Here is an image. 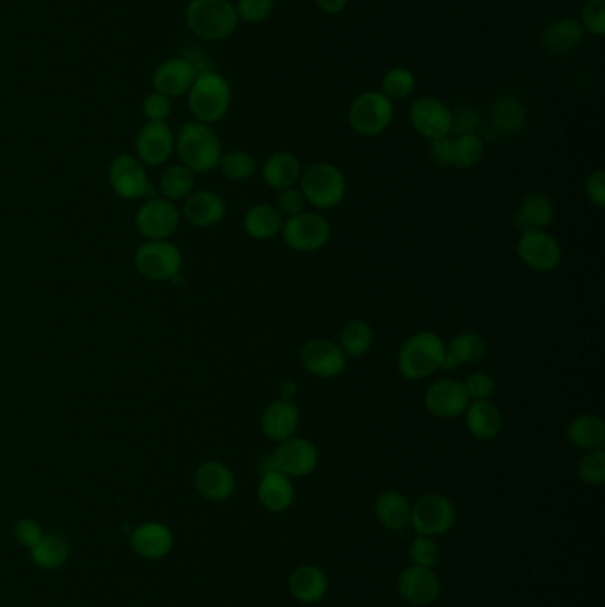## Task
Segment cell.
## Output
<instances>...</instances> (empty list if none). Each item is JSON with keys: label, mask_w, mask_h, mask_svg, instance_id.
Returning <instances> with one entry per match:
<instances>
[{"label": "cell", "mask_w": 605, "mask_h": 607, "mask_svg": "<svg viewBox=\"0 0 605 607\" xmlns=\"http://www.w3.org/2000/svg\"><path fill=\"white\" fill-rule=\"evenodd\" d=\"M281 235L291 251L315 253L329 244L332 226L320 213L302 212L284 219Z\"/></svg>", "instance_id": "obj_8"}, {"label": "cell", "mask_w": 605, "mask_h": 607, "mask_svg": "<svg viewBox=\"0 0 605 607\" xmlns=\"http://www.w3.org/2000/svg\"><path fill=\"white\" fill-rule=\"evenodd\" d=\"M490 119L501 134H519L527 123V109L517 96H503L494 103Z\"/></svg>", "instance_id": "obj_34"}, {"label": "cell", "mask_w": 605, "mask_h": 607, "mask_svg": "<svg viewBox=\"0 0 605 607\" xmlns=\"http://www.w3.org/2000/svg\"><path fill=\"white\" fill-rule=\"evenodd\" d=\"M197 75L199 70L189 57H171L158 64L157 70L153 71L151 86L153 91L173 100L189 93Z\"/></svg>", "instance_id": "obj_18"}, {"label": "cell", "mask_w": 605, "mask_h": 607, "mask_svg": "<svg viewBox=\"0 0 605 607\" xmlns=\"http://www.w3.org/2000/svg\"><path fill=\"white\" fill-rule=\"evenodd\" d=\"M416 89V77L409 68L396 66L393 70L387 71L382 79V89L380 93L387 96L391 102H401L407 100Z\"/></svg>", "instance_id": "obj_40"}, {"label": "cell", "mask_w": 605, "mask_h": 607, "mask_svg": "<svg viewBox=\"0 0 605 607\" xmlns=\"http://www.w3.org/2000/svg\"><path fill=\"white\" fill-rule=\"evenodd\" d=\"M217 169H220V173L224 174L229 182L244 183L251 180L256 173V160L247 151H228L222 153Z\"/></svg>", "instance_id": "obj_39"}, {"label": "cell", "mask_w": 605, "mask_h": 607, "mask_svg": "<svg viewBox=\"0 0 605 607\" xmlns=\"http://www.w3.org/2000/svg\"><path fill=\"white\" fill-rule=\"evenodd\" d=\"M556 208L549 196L542 192H531L520 201L519 210L515 213V228L520 233L526 229H545L554 222Z\"/></svg>", "instance_id": "obj_30"}, {"label": "cell", "mask_w": 605, "mask_h": 607, "mask_svg": "<svg viewBox=\"0 0 605 607\" xmlns=\"http://www.w3.org/2000/svg\"><path fill=\"white\" fill-rule=\"evenodd\" d=\"M451 116H453L451 134H476V128L480 125V116L471 105H460L456 111H451Z\"/></svg>", "instance_id": "obj_48"}, {"label": "cell", "mask_w": 605, "mask_h": 607, "mask_svg": "<svg viewBox=\"0 0 605 607\" xmlns=\"http://www.w3.org/2000/svg\"><path fill=\"white\" fill-rule=\"evenodd\" d=\"M409 119L417 134L428 141L451 135V109L446 103L440 102L439 98L421 96L414 100L410 103Z\"/></svg>", "instance_id": "obj_15"}, {"label": "cell", "mask_w": 605, "mask_h": 607, "mask_svg": "<svg viewBox=\"0 0 605 607\" xmlns=\"http://www.w3.org/2000/svg\"><path fill=\"white\" fill-rule=\"evenodd\" d=\"M579 24L584 32L602 38L605 34V0H588L582 8Z\"/></svg>", "instance_id": "obj_44"}, {"label": "cell", "mask_w": 605, "mask_h": 607, "mask_svg": "<svg viewBox=\"0 0 605 607\" xmlns=\"http://www.w3.org/2000/svg\"><path fill=\"white\" fill-rule=\"evenodd\" d=\"M410 510L409 499L398 490H385L375 503L378 522L391 531H401L410 526Z\"/></svg>", "instance_id": "obj_33"}, {"label": "cell", "mask_w": 605, "mask_h": 607, "mask_svg": "<svg viewBox=\"0 0 605 607\" xmlns=\"http://www.w3.org/2000/svg\"><path fill=\"white\" fill-rule=\"evenodd\" d=\"M487 355V341L478 332H460L446 345V359L442 370L455 371L460 366L478 364Z\"/></svg>", "instance_id": "obj_27"}, {"label": "cell", "mask_w": 605, "mask_h": 607, "mask_svg": "<svg viewBox=\"0 0 605 607\" xmlns=\"http://www.w3.org/2000/svg\"><path fill=\"white\" fill-rule=\"evenodd\" d=\"M110 189L118 198L126 201L148 198L151 183L146 166L135 155H119L110 162Z\"/></svg>", "instance_id": "obj_13"}, {"label": "cell", "mask_w": 605, "mask_h": 607, "mask_svg": "<svg viewBox=\"0 0 605 607\" xmlns=\"http://www.w3.org/2000/svg\"><path fill=\"white\" fill-rule=\"evenodd\" d=\"M158 189L162 198L169 201H185L196 190V173L183 164H173L160 174Z\"/></svg>", "instance_id": "obj_35"}, {"label": "cell", "mask_w": 605, "mask_h": 607, "mask_svg": "<svg viewBox=\"0 0 605 607\" xmlns=\"http://www.w3.org/2000/svg\"><path fill=\"white\" fill-rule=\"evenodd\" d=\"M577 473L582 483L590 487H600L605 483V451L604 448L598 450L586 451V455L581 458Z\"/></svg>", "instance_id": "obj_41"}, {"label": "cell", "mask_w": 605, "mask_h": 607, "mask_svg": "<svg viewBox=\"0 0 605 607\" xmlns=\"http://www.w3.org/2000/svg\"><path fill=\"white\" fill-rule=\"evenodd\" d=\"M394 103L380 91H366L355 98L348 109V123L355 134L377 137L391 127Z\"/></svg>", "instance_id": "obj_7"}, {"label": "cell", "mask_w": 605, "mask_h": 607, "mask_svg": "<svg viewBox=\"0 0 605 607\" xmlns=\"http://www.w3.org/2000/svg\"><path fill=\"white\" fill-rule=\"evenodd\" d=\"M430 158L440 167H453V137L446 135L430 141Z\"/></svg>", "instance_id": "obj_50"}, {"label": "cell", "mask_w": 605, "mask_h": 607, "mask_svg": "<svg viewBox=\"0 0 605 607\" xmlns=\"http://www.w3.org/2000/svg\"><path fill=\"white\" fill-rule=\"evenodd\" d=\"M467 395L472 400H490L494 395V379L488 375L487 371H474L464 382Z\"/></svg>", "instance_id": "obj_47"}, {"label": "cell", "mask_w": 605, "mask_h": 607, "mask_svg": "<svg viewBox=\"0 0 605 607\" xmlns=\"http://www.w3.org/2000/svg\"><path fill=\"white\" fill-rule=\"evenodd\" d=\"M185 22L199 40L224 41L235 34L240 20L231 0H190Z\"/></svg>", "instance_id": "obj_3"}, {"label": "cell", "mask_w": 605, "mask_h": 607, "mask_svg": "<svg viewBox=\"0 0 605 607\" xmlns=\"http://www.w3.org/2000/svg\"><path fill=\"white\" fill-rule=\"evenodd\" d=\"M130 547L144 560H162L173 551V531L162 522H144L132 531Z\"/></svg>", "instance_id": "obj_22"}, {"label": "cell", "mask_w": 605, "mask_h": 607, "mask_svg": "<svg viewBox=\"0 0 605 607\" xmlns=\"http://www.w3.org/2000/svg\"><path fill=\"white\" fill-rule=\"evenodd\" d=\"M306 205L307 201L302 194V190L297 189V187H290V189L279 190L275 208L281 212L284 219H290V217H295L299 213L306 212Z\"/></svg>", "instance_id": "obj_46"}, {"label": "cell", "mask_w": 605, "mask_h": 607, "mask_svg": "<svg viewBox=\"0 0 605 607\" xmlns=\"http://www.w3.org/2000/svg\"><path fill=\"white\" fill-rule=\"evenodd\" d=\"M261 432L268 441L283 442L297 435L300 426V410L297 403L284 398H277L268 403L261 414Z\"/></svg>", "instance_id": "obj_21"}, {"label": "cell", "mask_w": 605, "mask_h": 607, "mask_svg": "<svg viewBox=\"0 0 605 607\" xmlns=\"http://www.w3.org/2000/svg\"><path fill=\"white\" fill-rule=\"evenodd\" d=\"M456 508L448 497L426 494L419 497L410 510V526L417 535L440 537L455 528Z\"/></svg>", "instance_id": "obj_9"}, {"label": "cell", "mask_w": 605, "mask_h": 607, "mask_svg": "<svg viewBox=\"0 0 605 607\" xmlns=\"http://www.w3.org/2000/svg\"><path fill=\"white\" fill-rule=\"evenodd\" d=\"M517 256L527 269L545 274L561 265L563 247L558 238L552 237L545 229H526L520 233Z\"/></svg>", "instance_id": "obj_10"}, {"label": "cell", "mask_w": 605, "mask_h": 607, "mask_svg": "<svg viewBox=\"0 0 605 607\" xmlns=\"http://www.w3.org/2000/svg\"><path fill=\"white\" fill-rule=\"evenodd\" d=\"M258 499L261 506L272 513H283L295 501V487L293 481L286 474L275 469H267L261 474L258 485Z\"/></svg>", "instance_id": "obj_26"}, {"label": "cell", "mask_w": 605, "mask_h": 607, "mask_svg": "<svg viewBox=\"0 0 605 607\" xmlns=\"http://www.w3.org/2000/svg\"><path fill=\"white\" fill-rule=\"evenodd\" d=\"M176 153L180 164L194 173H210L219 167L222 157V142L212 125L189 121L176 134Z\"/></svg>", "instance_id": "obj_2"}, {"label": "cell", "mask_w": 605, "mask_h": 607, "mask_svg": "<svg viewBox=\"0 0 605 607\" xmlns=\"http://www.w3.org/2000/svg\"><path fill=\"white\" fill-rule=\"evenodd\" d=\"M485 155V144L478 134L455 135L453 137V167L472 169L478 166Z\"/></svg>", "instance_id": "obj_38"}, {"label": "cell", "mask_w": 605, "mask_h": 607, "mask_svg": "<svg viewBox=\"0 0 605 607\" xmlns=\"http://www.w3.org/2000/svg\"><path fill=\"white\" fill-rule=\"evenodd\" d=\"M288 588L293 599L302 604H316L325 599L329 592V577L322 568L315 565H302L290 576Z\"/></svg>", "instance_id": "obj_28"}, {"label": "cell", "mask_w": 605, "mask_h": 607, "mask_svg": "<svg viewBox=\"0 0 605 607\" xmlns=\"http://www.w3.org/2000/svg\"><path fill=\"white\" fill-rule=\"evenodd\" d=\"M194 487L199 492V496L213 503H220L235 494V474L226 464L217 460H208L197 467L194 474Z\"/></svg>", "instance_id": "obj_20"}, {"label": "cell", "mask_w": 605, "mask_h": 607, "mask_svg": "<svg viewBox=\"0 0 605 607\" xmlns=\"http://www.w3.org/2000/svg\"><path fill=\"white\" fill-rule=\"evenodd\" d=\"M187 102L196 121L213 125L226 118L233 102V91L226 77L217 71H201L187 93Z\"/></svg>", "instance_id": "obj_4"}, {"label": "cell", "mask_w": 605, "mask_h": 607, "mask_svg": "<svg viewBox=\"0 0 605 607\" xmlns=\"http://www.w3.org/2000/svg\"><path fill=\"white\" fill-rule=\"evenodd\" d=\"M409 558L416 567L435 568L440 561V547L432 537L417 535L409 547Z\"/></svg>", "instance_id": "obj_42"}, {"label": "cell", "mask_w": 605, "mask_h": 607, "mask_svg": "<svg viewBox=\"0 0 605 607\" xmlns=\"http://www.w3.org/2000/svg\"><path fill=\"white\" fill-rule=\"evenodd\" d=\"M586 32L575 18H556L542 29V45L552 56H570L581 47Z\"/></svg>", "instance_id": "obj_24"}, {"label": "cell", "mask_w": 605, "mask_h": 607, "mask_svg": "<svg viewBox=\"0 0 605 607\" xmlns=\"http://www.w3.org/2000/svg\"><path fill=\"white\" fill-rule=\"evenodd\" d=\"M469 434L478 441H492L501 434L503 414L492 400H472L464 412Z\"/></svg>", "instance_id": "obj_25"}, {"label": "cell", "mask_w": 605, "mask_h": 607, "mask_svg": "<svg viewBox=\"0 0 605 607\" xmlns=\"http://www.w3.org/2000/svg\"><path fill=\"white\" fill-rule=\"evenodd\" d=\"M396 586L401 599L409 602L410 606L425 607L437 602L442 592V584L433 568L410 567L403 568L396 579Z\"/></svg>", "instance_id": "obj_19"}, {"label": "cell", "mask_w": 605, "mask_h": 607, "mask_svg": "<svg viewBox=\"0 0 605 607\" xmlns=\"http://www.w3.org/2000/svg\"><path fill=\"white\" fill-rule=\"evenodd\" d=\"M300 363L316 379L329 380L343 375L348 357L336 341L315 338L304 343L300 350Z\"/></svg>", "instance_id": "obj_14"}, {"label": "cell", "mask_w": 605, "mask_h": 607, "mask_svg": "<svg viewBox=\"0 0 605 607\" xmlns=\"http://www.w3.org/2000/svg\"><path fill=\"white\" fill-rule=\"evenodd\" d=\"M300 190L307 205L316 210H332L345 201V174L334 164L316 162L300 176Z\"/></svg>", "instance_id": "obj_5"}, {"label": "cell", "mask_w": 605, "mask_h": 607, "mask_svg": "<svg viewBox=\"0 0 605 607\" xmlns=\"http://www.w3.org/2000/svg\"><path fill=\"white\" fill-rule=\"evenodd\" d=\"M373 343H375L373 329L359 318L346 322L339 334V347L343 348L346 357H362L368 354Z\"/></svg>", "instance_id": "obj_37"}, {"label": "cell", "mask_w": 605, "mask_h": 607, "mask_svg": "<svg viewBox=\"0 0 605 607\" xmlns=\"http://www.w3.org/2000/svg\"><path fill=\"white\" fill-rule=\"evenodd\" d=\"M568 442L577 450L591 451L604 448L605 423L598 414H581L566 428Z\"/></svg>", "instance_id": "obj_31"}, {"label": "cell", "mask_w": 605, "mask_h": 607, "mask_svg": "<svg viewBox=\"0 0 605 607\" xmlns=\"http://www.w3.org/2000/svg\"><path fill=\"white\" fill-rule=\"evenodd\" d=\"M315 4L325 15H339L348 8L350 0H315Z\"/></svg>", "instance_id": "obj_52"}, {"label": "cell", "mask_w": 605, "mask_h": 607, "mask_svg": "<svg viewBox=\"0 0 605 607\" xmlns=\"http://www.w3.org/2000/svg\"><path fill=\"white\" fill-rule=\"evenodd\" d=\"M320 462V453L315 442L293 435L279 442L277 450L268 462V469H275L288 478H304L315 471Z\"/></svg>", "instance_id": "obj_11"}, {"label": "cell", "mask_w": 605, "mask_h": 607, "mask_svg": "<svg viewBox=\"0 0 605 607\" xmlns=\"http://www.w3.org/2000/svg\"><path fill=\"white\" fill-rule=\"evenodd\" d=\"M176 150V134L167 123L148 121L135 137V157L144 166H164Z\"/></svg>", "instance_id": "obj_17"}, {"label": "cell", "mask_w": 605, "mask_h": 607, "mask_svg": "<svg viewBox=\"0 0 605 607\" xmlns=\"http://www.w3.org/2000/svg\"><path fill=\"white\" fill-rule=\"evenodd\" d=\"M446 359L444 339L432 331L412 334L403 341L398 352V371L403 379L410 382L425 380L442 370Z\"/></svg>", "instance_id": "obj_1"}, {"label": "cell", "mask_w": 605, "mask_h": 607, "mask_svg": "<svg viewBox=\"0 0 605 607\" xmlns=\"http://www.w3.org/2000/svg\"><path fill=\"white\" fill-rule=\"evenodd\" d=\"M284 217L274 205H254L247 210L244 217L245 233L254 240H272L283 231Z\"/></svg>", "instance_id": "obj_32"}, {"label": "cell", "mask_w": 605, "mask_h": 607, "mask_svg": "<svg viewBox=\"0 0 605 607\" xmlns=\"http://www.w3.org/2000/svg\"><path fill=\"white\" fill-rule=\"evenodd\" d=\"M297 384L293 382V380H288V382H284L283 387H281V396L279 398H284V400H291L293 402V398L297 396Z\"/></svg>", "instance_id": "obj_53"}, {"label": "cell", "mask_w": 605, "mask_h": 607, "mask_svg": "<svg viewBox=\"0 0 605 607\" xmlns=\"http://www.w3.org/2000/svg\"><path fill=\"white\" fill-rule=\"evenodd\" d=\"M235 8L238 20H244L247 24H261L274 13L275 0H238Z\"/></svg>", "instance_id": "obj_43"}, {"label": "cell", "mask_w": 605, "mask_h": 607, "mask_svg": "<svg viewBox=\"0 0 605 607\" xmlns=\"http://www.w3.org/2000/svg\"><path fill=\"white\" fill-rule=\"evenodd\" d=\"M142 112L148 121L167 123V119L171 118V114H173V100L160 95L157 91H151L142 102Z\"/></svg>", "instance_id": "obj_45"}, {"label": "cell", "mask_w": 605, "mask_h": 607, "mask_svg": "<svg viewBox=\"0 0 605 607\" xmlns=\"http://www.w3.org/2000/svg\"><path fill=\"white\" fill-rule=\"evenodd\" d=\"M134 263L144 279L165 283L180 276L183 254L180 247L169 240H148L135 251Z\"/></svg>", "instance_id": "obj_6"}, {"label": "cell", "mask_w": 605, "mask_h": 607, "mask_svg": "<svg viewBox=\"0 0 605 607\" xmlns=\"http://www.w3.org/2000/svg\"><path fill=\"white\" fill-rule=\"evenodd\" d=\"M180 221V208L165 198L148 199L135 213V228L146 240H169L180 228Z\"/></svg>", "instance_id": "obj_12"}, {"label": "cell", "mask_w": 605, "mask_h": 607, "mask_svg": "<svg viewBox=\"0 0 605 607\" xmlns=\"http://www.w3.org/2000/svg\"><path fill=\"white\" fill-rule=\"evenodd\" d=\"M471 398L467 395L464 382L458 379L435 380L426 389L425 407L432 416L439 419H455L464 416Z\"/></svg>", "instance_id": "obj_16"}, {"label": "cell", "mask_w": 605, "mask_h": 607, "mask_svg": "<svg viewBox=\"0 0 605 607\" xmlns=\"http://www.w3.org/2000/svg\"><path fill=\"white\" fill-rule=\"evenodd\" d=\"M586 198L591 205L597 206L600 210L605 208V173L598 169L591 173L586 180Z\"/></svg>", "instance_id": "obj_51"}, {"label": "cell", "mask_w": 605, "mask_h": 607, "mask_svg": "<svg viewBox=\"0 0 605 607\" xmlns=\"http://www.w3.org/2000/svg\"><path fill=\"white\" fill-rule=\"evenodd\" d=\"M261 176L270 189H290L300 182L302 166L299 158L290 151H275L265 160Z\"/></svg>", "instance_id": "obj_29"}, {"label": "cell", "mask_w": 605, "mask_h": 607, "mask_svg": "<svg viewBox=\"0 0 605 607\" xmlns=\"http://www.w3.org/2000/svg\"><path fill=\"white\" fill-rule=\"evenodd\" d=\"M228 212L226 201L212 190H194L183 201V217L196 228H212L224 221Z\"/></svg>", "instance_id": "obj_23"}, {"label": "cell", "mask_w": 605, "mask_h": 607, "mask_svg": "<svg viewBox=\"0 0 605 607\" xmlns=\"http://www.w3.org/2000/svg\"><path fill=\"white\" fill-rule=\"evenodd\" d=\"M43 535H45V531L34 519H20L15 524L16 542L27 549H32L34 545L38 544Z\"/></svg>", "instance_id": "obj_49"}, {"label": "cell", "mask_w": 605, "mask_h": 607, "mask_svg": "<svg viewBox=\"0 0 605 607\" xmlns=\"http://www.w3.org/2000/svg\"><path fill=\"white\" fill-rule=\"evenodd\" d=\"M70 558V545L57 533H45L31 549V560L41 570H57Z\"/></svg>", "instance_id": "obj_36"}]
</instances>
